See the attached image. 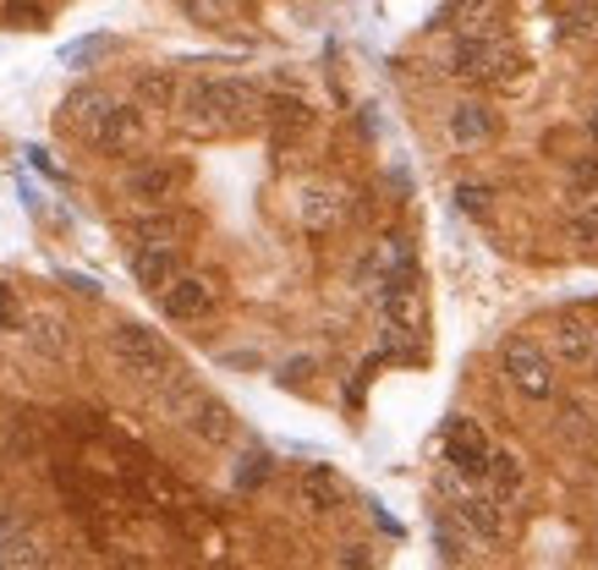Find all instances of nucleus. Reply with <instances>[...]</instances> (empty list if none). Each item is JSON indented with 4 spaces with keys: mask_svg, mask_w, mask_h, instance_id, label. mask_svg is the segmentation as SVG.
Wrapping results in <instances>:
<instances>
[{
    "mask_svg": "<svg viewBox=\"0 0 598 570\" xmlns=\"http://www.w3.org/2000/svg\"><path fill=\"white\" fill-rule=\"evenodd\" d=\"M111 357H116V368H122L127 379H138V384H165V379L176 373L171 346H165L154 329H143V324H122V329L111 335Z\"/></svg>",
    "mask_w": 598,
    "mask_h": 570,
    "instance_id": "f257e3e1",
    "label": "nucleus"
},
{
    "mask_svg": "<svg viewBox=\"0 0 598 570\" xmlns=\"http://www.w3.org/2000/svg\"><path fill=\"white\" fill-rule=\"evenodd\" d=\"M499 362H505V379H510L527 400H549V395H554V362H549V351H543V346H532L527 335L505 340Z\"/></svg>",
    "mask_w": 598,
    "mask_h": 570,
    "instance_id": "f03ea898",
    "label": "nucleus"
},
{
    "mask_svg": "<svg viewBox=\"0 0 598 570\" xmlns=\"http://www.w3.org/2000/svg\"><path fill=\"white\" fill-rule=\"evenodd\" d=\"M204 83H209V105H215L220 132H242L264 116V94L248 78H204Z\"/></svg>",
    "mask_w": 598,
    "mask_h": 570,
    "instance_id": "7ed1b4c3",
    "label": "nucleus"
},
{
    "mask_svg": "<svg viewBox=\"0 0 598 570\" xmlns=\"http://www.w3.org/2000/svg\"><path fill=\"white\" fill-rule=\"evenodd\" d=\"M450 72L467 78V83H505L510 56H505L494 39H483V34H461L456 50H450Z\"/></svg>",
    "mask_w": 598,
    "mask_h": 570,
    "instance_id": "20e7f679",
    "label": "nucleus"
},
{
    "mask_svg": "<svg viewBox=\"0 0 598 570\" xmlns=\"http://www.w3.org/2000/svg\"><path fill=\"white\" fill-rule=\"evenodd\" d=\"M89 143H94L100 154H133V149L143 143V110H138V105H111V110L100 116V127L89 132Z\"/></svg>",
    "mask_w": 598,
    "mask_h": 570,
    "instance_id": "39448f33",
    "label": "nucleus"
},
{
    "mask_svg": "<svg viewBox=\"0 0 598 570\" xmlns=\"http://www.w3.org/2000/svg\"><path fill=\"white\" fill-rule=\"evenodd\" d=\"M445 461H450L461 477H488V439H483V428L467 422V417H456V422L445 428Z\"/></svg>",
    "mask_w": 598,
    "mask_h": 570,
    "instance_id": "423d86ee",
    "label": "nucleus"
},
{
    "mask_svg": "<svg viewBox=\"0 0 598 570\" xmlns=\"http://www.w3.org/2000/svg\"><path fill=\"white\" fill-rule=\"evenodd\" d=\"M0 565H7V570H34V565H45V543H39V532H34L18 510L0 515Z\"/></svg>",
    "mask_w": 598,
    "mask_h": 570,
    "instance_id": "0eeeda50",
    "label": "nucleus"
},
{
    "mask_svg": "<svg viewBox=\"0 0 598 570\" xmlns=\"http://www.w3.org/2000/svg\"><path fill=\"white\" fill-rule=\"evenodd\" d=\"M182 422H187L204 444H231V439H237V417H231V406H226V400H215V395H204V389L187 400Z\"/></svg>",
    "mask_w": 598,
    "mask_h": 570,
    "instance_id": "6e6552de",
    "label": "nucleus"
},
{
    "mask_svg": "<svg viewBox=\"0 0 598 570\" xmlns=\"http://www.w3.org/2000/svg\"><path fill=\"white\" fill-rule=\"evenodd\" d=\"M160 302H165L171 318L193 324V318H209V313H215V286L198 280V275H176V280L160 291Z\"/></svg>",
    "mask_w": 598,
    "mask_h": 570,
    "instance_id": "1a4fd4ad",
    "label": "nucleus"
},
{
    "mask_svg": "<svg viewBox=\"0 0 598 570\" xmlns=\"http://www.w3.org/2000/svg\"><path fill=\"white\" fill-rule=\"evenodd\" d=\"M554 351H560V362H571V368H593V357H598V324L565 313V318L554 324Z\"/></svg>",
    "mask_w": 598,
    "mask_h": 570,
    "instance_id": "9d476101",
    "label": "nucleus"
},
{
    "mask_svg": "<svg viewBox=\"0 0 598 570\" xmlns=\"http://www.w3.org/2000/svg\"><path fill=\"white\" fill-rule=\"evenodd\" d=\"M176 187H182V171H176V165H138V171L127 176V198H138V203H149V209L171 203Z\"/></svg>",
    "mask_w": 598,
    "mask_h": 570,
    "instance_id": "9b49d317",
    "label": "nucleus"
},
{
    "mask_svg": "<svg viewBox=\"0 0 598 570\" xmlns=\"http://www.w3.org/2000/svg\"><path fill=\"white\" fill-rule=\"evenodd\" d=\"M176 121L193 138H220V121H215V105H209V83H187L176 94Z\"/></svg>",
    "mask_w": 598,
    "mask_h": 570,
    "instance_id": "f8f14e48",
    "label": "nucleus"
},
{
    "mask_svg": "<svg viewBox=\"0 0 598 570\" xmlns=\"http://www.w3.org/2000/svg\"><path fill=\"white\" fill-rule=\"evenodd\" d=\"M176 247H133V280L143 291H165L176 280Z\"/></svg>",
    "mask_w": 598,
    "mask_h": 570,
    "instance_id": "ddd939ff",
    "label": "nucleus"
},
{
    "mask_svg": "<svg viewBox=\"0 0 598 570\" xmlns=\"http://www.w3.org/2000/svg\"><path fill=\"white\" fill-rule=\"evenodd\" d=\"M494 110L488 105H456L450 110V138L461 143V149H483V143H494Z\"/></svg>",
    "mask_w": 598,
    "mask_h": 570,
    "instance_id": "4468645a",
    "label": "nucleus"
},
{
    "mask_svg": "<svg viewBox=\"0 0 598 570\" xmlns=\"http://www.w3.org/2000/svg\"><path fill=\"white\" fill-rule=\"evenodd\" d=\"M182 236H187V220L171 214L165 203H160L154 214H138V220H133V242H138V247H176Z\"/></svg>",
    "mask_w": 598,
    "mask_h": 570,
    "instance_id": "2eb2a0df",
    "label": "nucleus"
},
{
    "mask_svg": "<svg viewBox=\"0 0 598 570\" xmlns=\"http://www.w3.org/2000/svg\"><path fill=\"white\" fill-rule=\"evenodd\" d=\"M384 318L395 329H417L423 324V302H417L412 275H390V286H384Z\"/></svg>",
    "mask_w": 598,
    "mask_h": 570,
    "instance_id": "dca6fc26",
    "label": "nucleus"
},
{
    "mask_svg": "<svg viewBox=\"0 0 598 570\" xmlns=\"http://www.w3.org/2000/svg\"><path fill=\"white\" fill-rule=\"evenodd\" d=\"M456 521H461L472 537H483V543H494V537L505 532L499 504H494V499H483V493H461V499H456Z\"/></svg>",
    "mask_w": 598,
    "mask_h": 570,
    "instance_id": "f3484780",
    "label": "nucleus"
},
{
    "mask_svg": "<svg viewBox=\"0 0 598 570\" xmlns=\"http://www.w3.org/2000/svg\"><path fill=\"white\" fill-rule=\"evenodd\" d=\"M111 105H116V100H111V94H100V89H72V94H67V105H61V121H72V127L89 138Z\"/></svg>",
    "mask_w": 598,
    "mask_h": 570,
    "instance_id": "a211bd4d",
    "label": "nucleus"
},
{
    "mask_svg": "<svg viewBox=\"0 0 598 570\" xmlns=\"http://www.w3.org/2000/svg\"><path fill=\"white\" fill-rule=\"evenodd\" d=\"M138 110H176V94H182V83H176V72H165V67H154V72H143L138 78Z\"/></svg>",
    "mask_w": 598,
    "mask_h": 570,
    "instance_id": "6ab92c4d",
    "label": "nucleus"
},
{
    "mask_svg": "<svg viewBox=\"0 0 598 570\" xmlns=\"http://www.w3.org/2000/svg\"><path fill=\"white\" fill-rule=\"evenodd\" d=\"M264 116H269V127H275V138H280V143H297V138L313 127V110H308L302 100H269V105H264Z\"/></svg>",
    "mask_w": 598,
    "mask_h": 570,
    "instance_id": "aec40b11",
    "label": "nucleus"
},
{
    "mask_svg": "<svg viewBox=\"0 0 598 570\" xmlns=\"http://www.w3.org/2000/svg\"><path fill=\"white\" fill-rule=\"evenodd\" d=\"M302 225H308V231L341 225V193H335V187H308V193H302Z\"/></svg>",
    "mask_w": 598,
    "mask_h": 570,
    "instance_id": "412c9836",
    "label": "nucleus"
},
{
    "mask_svg": "<svg viewBox=\"0 0 598 570\" xmlns=\"http://www.w3.org/2000/svg\"><path fill=\"white\" fill-rule=\"evenodd\" d=\"M23 329H28V335H34V346H39L45 357H56V362L72 351V335H67V324H61V318H50V313H39V318H34V324H23Z\"/></svg>",
    "mask_w": 598,
    "mask_h": 570,
    "instance_id": "4be33fe9",
    "label": "nucleus"
},
{
    "mask_svg": "<svg viewBox=\"0 0 598 570\" xmlns=\"http://www.w3.org/2000/svg\"><path fill=\"white\" fill-rule=\"evenodd\" d=\"M302 499H308L313 510H341V477H335L330 466H313V472L302 477Z\"/></svg>",
    "mask_w": 598,
    "mask_h": 570,
    "instance_id": "5701e85b",
    "label": "nucleus"
},
{
    "mask_svg": "<svg viewBox=\"0 0 598 570\" xmlns=\"http://www.w3.org/2000/svg\"><path fill=\"white\" fill-rule=\"evenodd\" d=\"M182 12L204 28H226L237 18V0H182Z\"/></svg>",
    "mask_w": 598,
    "mask_h": 570,
    "instance_id": "b1692460",
    "label": "nucleus"
},
{
    "mask_svg": "<svg viewBox=\"0 0 598 570\" xmlns=\"http://www.w3.org/2000/svg\"><path fill=\"white\" fill-rule=\"evenodd\" d=\"M488 477L499 482V493H516V488H521V455H510V450H488Z\"/></svg>",
    "mask_w": 598,
    "mask_h": 570,
    "instance_id": "393cba45",
    "label": "nucleus"
},
{
    "mask_svg": "<svg viewBox=\"0 0 598 570\" xmlns=\"http://www.w3.org/2000/svg\"><path fill=\"white\" fill-rule=\"evenodd\" d=\"M571 193H576V198H593V193H598V154L571 160Z\"/></svg>",
    "mask_w": 598,
    "mask_h": 570,
    "instance_id": "a878e982",
    "label": "nucleus"
},
{
    "mask_svg": "<svg viewBox=\"0 0 598 570\" xmlns=\"http://www.w3.org/2000/svg\"><path fill=\"white\" fill-rule=\"evenodd\" d=\"M571 242H582V247H598V203L576 209V220H571Z\"/></svg>",
    "mask_w": 598,
    "mask_h": 570,
    "instance_id": "bb28decb",
    "label": "nucleus"
},
{
    "mask_svg": "<svg viewBox=\"0 0 598 570\" xmlns=\"http://www.w3.org/2000/svg\"><path fill=\"white\" fill-rule=\"evenodd\" d=\"M456 203H461L467 214L483 220V214H488V187H456Z\"/></svg>",
    "mask_w": 598,
    "mask_h": 570,
    "instance_id": "cd10ccee",
    "label": "nucleus"
},
{
    "mask_svg": "<svg viewBox=\"0 0 598 570\" xmlns=\"http://www.w3.org/2000/svg\"><path fill=\"white\" fill-rule=\"evenodd\" d=\"M28 318H23V307H18V296L0 286V329H23Z\"/></svg>",
    "mask_w": 598,
    "mask_h": 570,
    "instance_id": "c85d7f7f",
    "label": "nucleus"
},
{
    "mask_svg": "<svg viewBox=\"0 0 598 570\" xmlns=\"http://www.w3.org/2000/svg\"><path fill=\"white\" fill-rule=\"evenodd\" d=\"M450 7H456V12H461V23L472 28V23H478V18H483L488 7H494V0H450ZM461 23H456V28H461Z\"/></svg>",
    "mask_w": 598,
    "mask_h": 570,
    "instance_id": "c756f323",
    "label": "nucleus"
},
{
    "mask_svg": "<svg viewBox=\"0 0 598 570\" xmlns=\"http://www.w3.org/2000/svg\"><path fill=\"white\" fill-rule=\"evenodd\" d=\"M565 433H593V422H587V411H582L576 400L565 406Z\"/></svg>",
    "mask_w": 598,
    "mask_h": 570,
    "instance_id": "7c9ffc66",
    "label": "nucleus"
},
{
    "mask_svg": "<svg viewBox=\"0 0 598 570\" xmlns=\"http://www.w3.org/2000/svg\"><path fill=\"white\" fill-rule=\"evenodd\" d=\"M12 18H23V23H39V7H34V0H12Z\"/></svg>",
    "mask_w": 598,
    "mask_h": 570,
    "instance_id": "2f4dec72",
    "label": "nucleus"
},
{
    "mask_svg": "<svg viewBox=\"0 0 598 570\" xmlns=\"http://www.w3.org/2000/svg\"><path fill=\"white\" fill-rule=\"evenodd\" d=\"M341 565H368V548H357V543H352V548L341 554Z\"/></svg>",
    "mask_w": 598,
    "mask_h": 570,
    "instance_id": "473e14b6",
    "label": "nucleus"
},
{
    "mask_svg": "<svg viewBox=\"0 0 598 570\" xmlns=\"http://www.w3.org/2000/svg\"><path fill=\"white\" fill-rule=\"evenodd\" d=\"M587 132H593V143H598V105L587 110Z\"/></svg>",
    "mask_w": 598,
    "mask_h": 570,
    "instance_id": "72a5a7b5",
    "label": "nucleus"
}]
</instances>
